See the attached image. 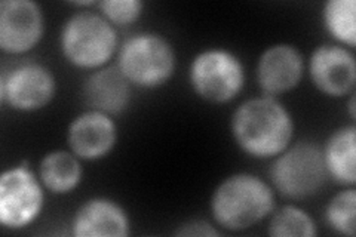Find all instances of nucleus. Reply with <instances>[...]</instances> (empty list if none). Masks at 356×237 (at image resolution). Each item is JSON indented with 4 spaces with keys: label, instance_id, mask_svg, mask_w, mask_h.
Segmentation results:
<instances>
[{
    "label": "nucleus",
    "instance_id": "nucleus-1",
    "mask_svg": "<svg viewBox=\"0 0 356 237\" xmlns=\"http://www.w3.org/2000/svg\"><path fill=\"white\" fill-rule=\"evenodd\" d=\"M294 119L273 97L250 98L233 111L232 137L239 149L254 159H273L294 138Z\"/></svg>",
    "mask_w": 356,
    "mask_h": 237
},
{
    "label": "nucleus",
    "instance_id": "nucleus-2",
    "mask_svg": "<svg viewBox=\"0 0 356 237\" xmlns=\"http://www.w3.org/2000/svg\"><path fill=\"white\" fill-rule=\"evenodd\" d=\"M209 209L216 224L225 230H247L273 212L275 190L254 174H233L216 187Z\"/></svg>",
    "mask_w": 356,
    "mask_h": 237
},
{
    "label": "nucleus",
    "instance_id": "nucleus-3",
    "mask_svg": "<svg viewBox=\"0 0 356 237\" xmlns=\"http://www.w3.org/2000/svg\"><path fill=\"white\" fill-rule=\"evenodd\" d=\"M58 42L67 63L94 72L106 67L120 47L116 27L99 13L86 9L65 19Z\"/></svg>",
    "mask_w": 356,
    "mask_h": 237
},
{
    "label": "nucleus",
    "instance_id": "nucleus-4",
    "mask_svg": "<svg viewBox=\"0 0 356 237\" xmlns=\"http://www.w3.org/2000/svg\"><path fill=\"white\" fill-rule=\"evenodd\" d=\"M116 65L132 88L158 89L174 76L177 54L162 35L143 31L120 43Z\"/></svg>",
    "mask_w": 356,
    "mask_h": 237
},
{
    "label": "nucleus",
    "instance_id": "nucleus-5",
    "mask_svg": "<svg viewBox=\"0 0 356 237\" xmlns=\"http://www.w3.org/2000/svg\"><path fill=\"white\" fill-rule=\"evenodd\" d=\"M269 177L272 187L289 200H305L318 195L328 179L322 149L310 141L289 144L273 157Z\"/></svg>",
    "mask_w": 356,
    "mask_h": 237
},
{
    "label": "nucleus",
    "instance_id": "nucleus-6",
    "mask_svg": "<svg viewBox=\"0 0 356 237\" xmlns=\"http://www.w3.org/2000/svg\"><path fill=\"white\" fill-rule=\"evenodd\" d=\"M247 73L239 56L227 48H208L197 52L188 65L192 91L209 104H227L245 86Z\"/></svg>",
    "mask_w": 356,
    "mask_h": 237
},
{
    "label": "nucleus",
    "instance_id": "nucleus-7",
    "mask_svg": "<svg viewBox=\"0 0 356 237\" xmlns=\"http://www.w3.org/2000/svg\"><path fill=\"white\" fill-rule=\"evenodd\" d=\"M44 206V187L39 175L24 162L0 175V224L22 230L35 222Z\"/></svg>",
    "mask_w": 356,
    "mask_h": 237
},
{
    "label": "nucleus",
    "instance_id": "nucleus-8",
    "mask_svg": "<svg viewBox=\"0 0 356 237\" xmlns=\"http://www.w3.org/2000/svg\"><path fill=\"white\" fill-rule=\"evenodd\" d=\"M57 81L47 65L24 61L3 69L0 74V101L19 113H35L51 104Z\"/></svg>",
    "mask_w": 356,
    "mask_h": 237
},
{
    "label": "nucleus",
    "instance_id": "nucleus-9",
    "mask_svg": "<svg viewBox=\"0 0 356 237\" xmlns=\"http://www.w3.org/2000/svg\"><path fill=\"white\" fill-rule=\"evenodd\" d=\"M309 76L321 94L341 98L353 94L356 85V60L353 49L337 43H324L312 52Z\"/></svg>",
    "mask_w": 356,
    "mask_h": 237
},
{
    "label": "nucleus",
    "instance_id": "nucleus-10",
    "mask_svg": "<svg viewBox=\"0 0 356 237\" xmlns=\"http://www.w3.org/2000/svg\"><path fill=\"white\" fill-rule=\"evenodd\" d=\"M44 33V17L33 0H3L0 3V49L22 55L36 48Z\"/></svg>",
    "mask_w": 356,
    "mask_h": 237
},
{
    "label": "nucleus",
    "instance_id": "nucleus-11",
    "mask_svg": "<svg viewBox=\"0 0 356 237\" xmlns=\"http://www.w3.org/2000/svg\"><path fill=\"white\" fill-rule=\"evenodd\" d=\"M118 125L106 113L86 110L77 115L67 129V144L81 161L95 162L104 159L118 142Z\"/></svg>",
    "mask_w": 356,
    "mask_h": 237
},
{
    "label": "nucleus",
    "instance_id": "nucleus-12",
    "mask_svg": "<svg viewBox=\"0 0 356 237\" xmlns=\"http://www.w3.org/2000/svg\"><path fill=\"white\" fill-rule=\"evenodd\" d=\"M305 69V56L298 48L289 43H276L260 55L255 77L261 92L276 98L298 86Z\"/></svg>",
    "mask_w": 356,
    "mask_h": 237
},
{
    "label": "nucleus",
    "instance_id": "nucleus-13",
    "mask_svg": "<svg viewBox=\"0 0 356 237\" xmlns=\"http://www.w3.org/2000/svg\"><path fill=\"white\" fill-rule=\"evenodd\" d=\"M70 227L74 237H127L131 220L119 202L91 197L76 209Z\"/></svg>",
    "mask_w": 356,
    "mask_h": 237
},
{
    "label": "nucleus",
    "instance_id": "nucleus-14",
    "mask_svg": "<svg viewBox=\"0 0 356 237\" xmlns=\"http://www.w3.org/2000/svg\"><path fill=\"white\" fill-rule=\"evenodd\" d=\"M85 104L115 117L128 110L132 97V85L120 73L118 65H106L86 77L82 88Z\"/></svg>",
    "mask_w": 356,
    "mask_h": 237
},
{
    "label": "nucleus",
    "instance_id": "nucleus-15",
    "mask_svg": "<svg viewBox=\"0 0 356 237\" xmlns=\"http://www.w3.org/2000/svg\"><path fill=\"white\" fill-rule=\"evenodd\" d=\"M328 178L343 187L356 183V128L344 125L334 131L322 147Z\"/></svg>",
    "mask_w": 356,
    "mask_h": 237
},
{
    "label": "nucleus",
    "instance_id": "nucleus-16",
    "mask_svg": "<svg viewBox=\"0 0 356 237\" xmlns=\"http://www.w3.org/2000/svg\"><path fill=\"white\" fill-rule=\"evenodd\" d=\"M38 175L44 190L64 196L81 186L83 169L79 157L70 150H52L42 157Z\"/></svg>",
    "mask_w": 356,
    "mask_h": 237
},
{
    "label": "nucleus",
    "instance_id": "nucleus-17",
    "mask_svg": "<svg viewBox=\"0 0 356 237\" xmlns=\"http://www.w3.org/2000/svg\"><path fill=\"white\" fill-rule=\"evenodd\" d=\"M356 5L355 0H328L322 6V24L337 44L353 49L356 47Z\"/></svg>",
    "mask_w": 356,
    "mask_h": 237
},
{
    "label": "nucleus",
    "instance_id": "nucleus-18",
    "mask_svg": "<svg viewBox=\"0 0 356 237\" xmlns=\"http://www.w3.org/2000/svg\"><path fill=\"white\" fill-rule=\"evenodd\" d=\"M272 237H315L316 224L309 213L296 205H285L276 209L267 225Z\"/></svg>",
    "mask_w": 356,
    "mask_h": 237
},
{
    "label": "nucleus",
    "instance_id": "nucleus-19",
    "mask_svg": "<svg viewBox=\"0 0 356 237\" xmlns=\"http://www.w3.org/2000/svg\"><path fill=\"white\" fill-rule=\"evenodd\" d=\"M325 222L341 236L353 237L356 231V191L346 187L334 196L325 206Z\"/></svg>",
    "mask_w": 356,
    "mask_h": 237
},
{
    "label": "nucleus",
    "instance_id": "nucleus-20",
    "mask_svg": "<svg viewBox=\"0 0 356 237\" xmlns=\"http://www.w3.org/2000/svg\"><path fill=\"white\" fill-rule=\"evenodd\" d=\"M102 14L115 27H127L137 22L144 10L140 0H103L97 3Z\"/></svg>",
    "mask_w": 356,
    "mask_h": 237
},
{
    "label": "nucleus",
    "instance_id": "nucleus-21",
    "mask_svg": "<svg viewBox=\"0 0 356 237\" xmlns=\"http://www.w3.org/2000/svg\"><path fill=\"white\" fill-rule=\"evenodd\" d=\"M177 236H195V237H211L218 236L220 231L205 220H191L186 224H181L180 229L175 231Z\"/></svg>",
    "mask_w": 356,
    "mask_h": 237
},
{
    "label": "nucleus",
    "instance_id": "nucleus-22",
    "mask_svg": "<svg viewBox=\"0 0 356 237\" xmlns=\"http://www.w3.org/2000/svg\"><path fill=\"white\" fill-rule=\"evenodd\" d=\"M348 110H349V116L352 120H355L356 117V108H355V94H350V99L348 104Z\"/></svg>",
    "mask_w": 356,
    "mask_h": 237
}]
</instances>
